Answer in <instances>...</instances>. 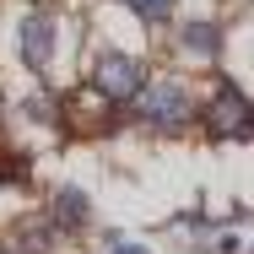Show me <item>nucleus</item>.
Wrapping results in <instances>:
<instances>
[{"instance_id": "1", "label": "nucleus", "mask_w": 254, "mask_h": 254, "mask_svg": "<svg viewBox=\"0 0 254 254\" xmlns=\"http://www.w3.org/2000/svg\"><path fill=\"white\" fill-rule=\"evenodd\" d=\"M135 114L157 130H179V125H190V92L179 81H157L146 92H135Z\"/></svg>"}, {"instance_id": "3", "label": "nucleus", "mask_w": 254, "mask_h": 254, "mask_svg": "<svg viewBox=\"0 0 254 254\" xmlns=\"http://www.w3.org/2000/svg\"><path fill=\"white\" fill-rule=\"evenodd\" d=\"M205 125H211V135H216V141H249L254 119H249V103H244V92H238L233 81H222V87H216Z\"/></svg>"}, {"instance_id": "5", "label": "nucleus", "mask_w": 254, "mask_h": 254, "mask_svg": "<svg viewBox=\"0 0 254 254\" xmlns=\"http://www.w3.org/2000/svg\"><path fill=\"white\" fill-rule=\"evenodd\" d=\"M87 211H92V205H87L81 190H60V195H54V222H60V227H81Z\"/></svg>"}, {"instance_id": "9", "label": "nucleus", "mask_w": 254, "mask_h": 254, "mask_svg": "<svg viewBox=\"0 0 254 254\" xmlns=\"http://www.w3.org/2000/svg\"><path fill=\"white\" fill-rule=\"evenodd\" d=\"M49 108H54L49 98H33V103H27V119H49Z\"/></svg>"}, {"instance_id": "2", "label": "nucleus", "mask_w": 254, "mask_h": 254, "mask_svg": "<svg viewBox=\"0 0 254 254\" xmlns=\"http://www.w3.org/2000/svg\"><path fill=\"white\" fill-rule=\"evenodd\" d=\"M92 87H98L108 103H125V98H135V92L146 87V65H141L135 54H103L98 65H92Z\"/></svg>"}, {"instance_id": "7", "label": "nucleus", "mask_w": 254, "mask_h": 254, "mask_svg": "<svg viewBox=\"0 0 254 254\" xmlns=\"http://www.w3.org/2000/svg\"><path fill=\"white\" fill-rule=\"evenodd\" d=\"M130 5H135V11L146 16V22H162V16L173 11V0H130Z\"/></svg>"}, {"instance_id": "6", "label": "nucleus", "mask_w": 254, "mask_h": 254, "mask_svg": "<svg viewBox=\"0 0 254 254\" xmlns=\"http://www.w3.org/2000/svg\"><path fill=\"white\" fill-rule=\"evenodd\" d=\"M184 44H190V49H200V54H216V49H222V33H216V27H205V22H190V27H184Z\"/></svg>"}, {"instance_id": "4", "label": "nucleus", "mask_w": 254, "mask_h": 254, "mask_svg": "<svg viewBox=\"0 0 254 254\" xmlns=\"http://www.w3.org/2000/svg\"><path fill=\"white\" fill-rule=\"evenodd\" d=\"M49 54H54V16L49 11H27V22H22V60L33 70H44Z\"/></svg>"}, {"instance_id": "8", "label": "nucleus", "mask_w": 254, "mask_h": 254, "mask_svg": "<svg viewBox=\"0 0 254 254\" xmlns=\"http://www.w3.org/2000/svg\"><path fill=\"white\" fill-rule=\"evenodd\" d=\"M103 254H152V249H146V244H135V238H114Z\"/></svg>"}]
</instances>
